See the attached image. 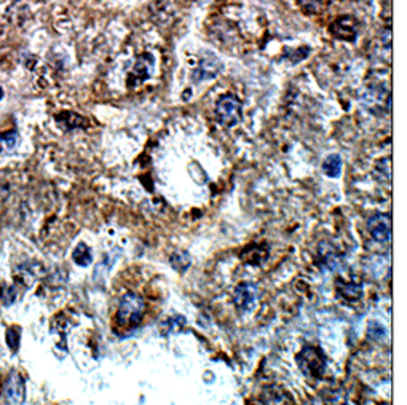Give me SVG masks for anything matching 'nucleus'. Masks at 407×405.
<instances>
[{
    "label": "nucleus",
    "mask_w": 407,
    "mask_h": 405,
    "mask_svg": "<svg viewBox=\"0 0 407 405\" xmlns=\"http://www.w3.org/2000/svg\"><path fill=\"white\" fill-rule=\"evenodd\" d=\"M184 323H185V321H184V319H181L179 316H178V318L168 319V321H167V327H168L169 330H176V329H181V327L184 326Z\"/></svg>",
    "instance_id": "obj_16"
},
{
    "label": "nucleus",
    "mask_w": 407,
    "mask_h": 405,
    "mask_svg": "<svg viewBox=\"0 0 407 405\" xmlns=\"http://www.w3.org/2000/svg\"><path fill=\"white\" fill-rule=\"evenodd\" d=\"M216 115L219 123L232 128L241 121V102L233 94H224L216 102Z\"/></svg>",
    "instance_id": "obj_2"
},
{
    "label": "nucleus",
    "mask_w": 407,
    "mask_h": 405,
    "mask_svg": "<svg viewBox=\"0 0 407 405\" xmlns=\"http://www.w3.org/2000/svg\"><path fill=\"white\" fill-rule=\"evenodd\" d=\"M323 171L324 174L328 177H332V179L334 177H339L340 173H342V158H340V155L337 153L329 155L323 163Z\"/></svg>",
    "instance_id": "obj_7"
},
{
    "label": "nucleus",
    "mask_w": 407,
    "mask_h": 405,
    "mask_svg": "<svg viewBox=\"0 0 407 405\" xmlns=\"http://www.w3.org/2000/svg\"><path fill=\"white\" fill-rule=\"evenodd\" d=\"M146 303L136 293H125L117 310V326L120 329H135L142 323Z\"/></svg>",
    "instance_id": "obj_1"
},
{
    "label": "nucleus",
    "mask_w": 407,
    "mask_h": 405,
    "mask_svg": "<svg viewBox=\"0 0 407 405\" xmlns=\"http://www.w3.org/2000/svg\"><path fill=\"white\" fill-rule=\"evenodd\" d=\"M16 300V291L13 286H5L3 291H2V302L10 307L13 302Z\"/></svg>",
    "instance_id": "obj_15"
},
{
    "label": "nucleus",
    "mask_w": 407,
    "mask_h": 405,
    "mask_svg": "<svg viewBox=\"0 0 407 405\" xmlns=\"http://www.w3.org/2000/svg\"><path fill=\"white\" fill-rule=\"evenodd\" d=\"M219 70H221V63H219L217 59H213V63H206V61H203V63H200V69L195 72V75L205 74L203 75V79H205L206 74H208V77L213 79V77L217 75Z\"/></svg>",
    "instance_id": "obj_12"
},
{
    "label": "nucleus",
    "mask_w": 407,
    "mask_h": 405,
    "mask_svg": "<svg viewBox=\"0 0 407 405\" xmlns=\"http://www.w3.org/2000/svg\"><path fill=\"white\" fill-rule=\"evenodd\" d=\"M18 141H20V136L16 130L3 132V135L0 136V153L13 151V148L18 146Z\"/></svg>",
    "instance_id": "obj_11"
},
{
    "label": "nucleus",
    "mask_w": 407,
    "mask_h": 405,
    "mask_svg": "<svg viewBox=\"0 0 407 405\" xmlns=\"http://www.w3.org/2000/svg\"><path fill=\"white\" fill-rule=\"evenodd\" d=\"M337 291L342 297H345L346 300H358L361 297V286L356 284V282H346L344 284L342 281L337 282Z\"/></svg>",
    "instance_id": "obj_9"
},
{
    "label": "nucleus",
    "mask_w": 407,
    "mask_h": 405,
    "mask_svg": "<svg viewBox=\"0 0 407 405\" xmlns=\"http://www.w3.org/2000/svg\"><path fill=\"white\" fill-rule=\"evenodd\" d=\"M297 362H299V367L305 375L316 376V379L323 375L324 367H326V358H324L321 349L316 346H309L299 353Z\"/></svg>",
    "instance_id": "obj_3"
},
{
    "label": "nucleus",
    "mask_w": 407,
    "mask_h": 405,
    "mask_svg": "<svg viewBox=\"0 0 407 405\" xmlns=\"http://www.w3.org/2000/svg\"><path fill=\"white\" fill-rule=\"evenodd\" d=\"M367 230L377 243L392 241V219L388 214H376L367 220Z\"/></svg>",
    "instance_id": "obj_4"
},
{
    "label": "nucleus",
    "mask_w": 407,
    "mask_h": 405,
    "mask_svg": "<svg viewBox=\"0 0 407 405\" xmlns=\"http://www.w3.org/2000/svg\"><path fill=\"white\" fill-rule=\"evenodd\" d=\"M3 98V90H2V86H0V99Z\"/></svg>",
    "instance_id": "obj_17"
},
{
    "label": "nucleus",
    "mask_w": 407,
    "mask_h": 405,
    "mask_svg": "<svg viewBox=\"0 0 407 405\" xmlns=\"http://www.w3.org/2000/svg\"><path fill=\"white\" fill-rule=\"evenodd\" d=\"M74 262L77 265H80V266H88L91 263V260H93V255H91V249L86 246L85 243H80L79 246L75 247V251H74Z\"/></svg>",
    "instance_id": "obj_10"
},
{
    "label": "nucleus",
    "mask_w": 407,
    "mask_h": 405,
    "mask_svg": "<svg viewBox=\"0 0 407 405\" xmlns=\"http://www.w3.org/2000/svg\"><path fill=\"white\" fill-rule=\"evenodd\" d=\"M146 58H147V54H144V56H141L139 59H137L135 70H133V75H131V77H136V79L139 82L147 80L148 77H151L152 69H153V58L148 59V63H146Z\"/></svg>",
    "instance_id": "obj_8"
},
{
    "label": "nucleus",
    "mask_w": 407,
    "mask_h": 405,
    "mask_svg": "<svg viewBox=\"0 0 407 405\" xmlns=\"http://www.w3.org/2000/svg\"><path fill=\"white\" fill-rule=\"evenodd\" d=\"M3 397L8 405H21L26 397V383L20 374H12L3 386Z\"/></svg>",
    "instance_id": "obj_5"
},
{
    "label": "nucleus",
    "mask_w": 407,
    "mask_h": 405,
    "mask_svg": "<svg viewBox=\"0 0 407 405\" xmlns=\"http://www.w3.org/2000/svg\"><path fill=\"white\" fill-rule=\"evenodd\" d=\"M20 338H21V332L18 327H12V329L7 330V343L12 351H18Z\"/></svg>",
    "instance_id": "obj_14"
},
{
    "label": "nucleus",
    "mask_w": 407,
    "mask_h": 405,
    "mask_svg": "<svg viewBox=\"0 0 407 405\" xmlns=\"http://www.w3.org/2000/svg\"><path fill=\"white\" fill-rule=\"evenodd\" d=\"M257 297V289L254 284H249V282H243L233 291V303L236 305V308L240 310H247L252 308V305L256 303Z\"/></svg>",
    "instance_id": "obj_6"
},
{
    "label": "nucleus",
    "mask_w": 407,
    "mask_h": 405,
    "mask_svg": "<svg viewBox=\"0 0 407 405\" xmlns=\"http://www.w3.org/2000/svg\"><path fill=\"white\" fill-rule=\"evenodd\" d=\"M190 255L187 252H176L171 257V265L178 271H185L190 266Z\"/></svg>",
    "instance_id": "obj_13"
}]
</instances>
